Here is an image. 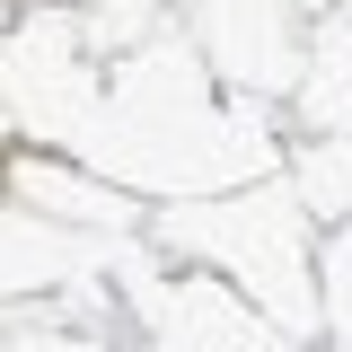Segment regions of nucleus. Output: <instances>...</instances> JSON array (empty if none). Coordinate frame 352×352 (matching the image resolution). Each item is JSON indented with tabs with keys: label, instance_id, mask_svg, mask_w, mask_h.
Instances as JSON below:
<instances>
[]
</instances>
